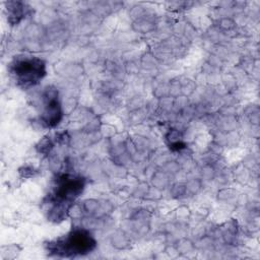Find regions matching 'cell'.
Here are the masks:
<instances>
[{
	"instance_id": "3957f363",
	"label": "cell",
	"mask_w": 260,
	"mask_h": 260,
	"mask_svg": "<svg viewBox=\"0 0 260 260\" xmlns=\"http://www.w3.org/2000/svg\"><path fill=\"white\" fill-rule=\"evenodd\" d=\"M62 117V110L58 96L55 91L51 90L45 94V107L43 111V122L49 127H53L59 123Z\"/></svg>"
},
{
	"instance_id": "7a4b0ae2",
	"label": "cell",
	"mask_w": 260,
	"mask_h": 260,
	"mask_svg": "<svg viewBox=\"0 0 260 260\" xmlns=\"http://www.w3.org/2000/svg\"><path fill=\"white\" fill-rule=\"evenodd\" d=\"M58 253L64 255H82L90 252L95 247V241L85 231H73L65 239L59 240L55 245Z\"/></svg>"
},
{
	"instance_id": "6da1fadb",
	"label": "cell",
	"mask_w": 260,
	"mask_h": 260,
	"mask_svg": "<svg viewBox=\"0 0 260 260\" xmlns=\"http://www.w3.org/2000/svg\"><path fill=\"white\" fill-rule=\"evenodd\" d=\"M11 71L16 81L26 87L37 84L45 76L46 66L43 60L39 58L24 57L11 64Z\"/></svg>"
}]
</instances>
